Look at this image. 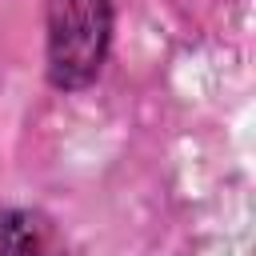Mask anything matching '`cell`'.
I'll return each mask as SVG.
<instances>
[{
    "instance_id": "obj_2",
    "label": "cell",
    "mask_w": 256,
    "mask_h": 256,
    "mask_svg": "<svg viewBox=\"0 0 256 256\" xmlns=\"http://www.w3.org/2000/svg\"><path fill=\"white\" fill-rule=\"evenodd\" d=\"M0 256H80L76 244L36 208H12L0 216Z\"/></svg>"
},
{
    "instance_id": "obj_1",
    "label": "cell",
    "mask_w": 256,
    "mask_h": 256,
    "mask_svg": "<svg viewBox=\"0 0 256 256\" xmlns=\"http://www.w3.org/2000/svg\"><path fill=\"white\" fill-rule=\"evenodd\" d=\"M108 0H48V80L56 88H84L108 52Z\"/></svg>"
}]
</instances>
